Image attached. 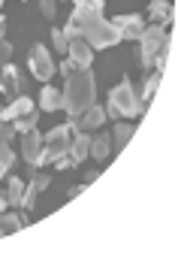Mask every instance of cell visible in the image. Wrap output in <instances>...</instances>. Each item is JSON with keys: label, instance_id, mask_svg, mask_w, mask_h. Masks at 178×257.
<instances>
[{"label": "cell", "instance_id": "1", "mask_svg": "<svg viewBox=\"0 0 178 257\" xmlns=\"http://www.w3.org/2000/svg\"><path fill=\"white\" fill-rule=\"evenodd\" d=\"M70 25L79 31V37L91 46V49H109L115 43H121V31L103 19L100 10H91V7H76L73 16H70Z\"/></svg>", "mask_w": 178, "mask_h": 257}, {"label": "cell", "instance_id": "2", "mask_svg": "<svg viewBox=\"0 0 178 257\" xmlns=\"http://www.w3.org/2000/svg\"><path fill=\"white\" fill-rule=\"evenodd\" d=\"M61 94H64V109L70 115H82L94 103V73L91 70H73L67 76V88Z\"/></svg>", "mask_w": 178, "mask_h": 257}, {"label": "cell", "instance_id": "3", "mask_svg": "<svg viewBox=\"0 0 178 257\" xmlns=\"http://www.w3.org/2000/svg\"><path fill=\"white\" fill-rule=\"evenodd\" d=\"M121 115H124V118H136V115H142V103H139V97H136L130 79H124L121 85H115V88L109 91L106 118H121Z\"/></svg>", "mask_w": 178, "mask_h": 257}, {"label": "cell", "instance_id": "4", "mask_svg": "<svg viewBox=\"0 0 178 257\" xmlns=\"http://www.w3.org/2000/svg\"><path fill=\"white\" fill-rule=\"evenodd\" d=\"M67 152H70V127L61 124V127H55V131H49L43 137V155H40V164L37 167H52Z\"/></svg>", "mask_w": 178, "mask_h": 257}, {"label": "cell", "instance_id": "5", "mask_svg": "<svg viewBox=\"0 0 178 257\" xmlns=\"http://www.w3.org/2000/svg\"><path fill=\"white\" fill-rule=\"evenodd\" d=\"M166 40H169V34H166V28H160V25H151V28L142 31V37H139V58H142V67H151L154 55L163 49Z\"/></svg>", "mask_w": 178, "mask_h": 257}, {"label": "cell", "instance_id": "6", "mask_svg": "<svg viewBox=\"0 0 178 257\" xmlns=\"http://www.w3.org/2000/svg\"><path fill=\"white\" fill-rule=\"evenodd\" d=\"M28 64H31V73H34L40 82H49V79L55 76V61H52L49 49H46V46H40V43H34V46H31Z\"/></svg>", "mask_w": 178, "mask_h": 257}, {"label": "cell", "instance_id": "7", "mask_svg": "<svg viewBox=\"0 0 178 257\" xmlns=\"http://www.w3.org/2000/svg\"><path fill=\"white\" fill-rule=\"evenodd\" d=\"M112 25L121 31V40H139L142 31H145V22L142 16H115Z\"/></svg>", "mask_w": 178, "mask_h": 257}, {"label": "cell", "instance_id": "8", "mask_svg": "<svg viewBox=\"0 0 178 257\" xmlns=\"http://www.w3.org/2000/svg\"><path fill=\"white\" fill-rule=\"evenodd\" d=\"M67 52H70V61L76 64V70H88V67H91V61H94V49H91V46H88L82 37L70 40Z\"/></svg>", "mask_w": 178, "mask_h": 257}, {"label": "cell", "instance_id": "9", "mask_svg": "<svg viewBox=\"0 0 178 257\" xmlns=\"http://www.w3.org/2000/svg\"><path fill=\"white\" fill-rule=\"evenodd\" d=\"M40 155H43V137L37 134V127H34V131L22 134V158L37 167L40 164Z\"/></svg>", "mask_w": 178, "mask_h": 257}, {"label": "cell", "instance_id": "10", "mask_svg": "<svg viewBox=\"0 0 178 257\" xmlns=\"http://www.w3.org/2000/svg\"><path fill=\"white\" fill-rule=\"evenodd\" d=\"M103 121H106V109L103 106H88L82 115H76V127L79 131H94V127H103Z\"/></svg>", "mask_w": 178, "mask_h": 257}, {"label": "cell", "instance_id": "11", "mask_svg": "<svg viewBox=\"0 0 178 257\" xmlns=\"http://www.w3.org/2000/svg\"><path fill=\"white\" fill-rule=\"evenodd\" d=\"M88 152H91V137H88V131H79L76 134V140H70V161L73 164H82L85 158H88Z\"/></svg>", "mask_w": 178, "mask_h": 257}, {"label": "cell", "instance_id": "12", "mask_svg": "<svg viewBox=\"0 0 178 257\" xmlns=\"http://www.w3.org/2000/svg\"><path fill=\"white\" fill-rule=\"evenodd\" d=\"M28 112H34V103H31V97H16L4 112H0V118H10V121H16V118H22V115H28Z\"/></svg>", "mask_w": 178, "mask_h": 257}, {"label": "cell", "instance_id": "13", "mask_svg": "<svg viewBox=\"0 0 178 257\" xmlns=\"http://www.w3.org/2000/svg\"><path fill=\"white\" fill-rule=\"evenodd\" d=\"M160 70H154L148 79H145V88H142V97H139V103H142V112L151 106V100H154V94H157V88H160Z\"/></svg>", "mask_w": 178, "mask_h": 257}, {"label": "cell", "instance_id": "14", "mask_svg": "<svg viewBox=\"0 0 178 257\" xmlns=\"http://www.w3.org/2000/svg\"><path fill=\"white\" fill-rule=\"evenodd\" d=\"M40 109H46V112L64 109V94H61L58 88H43V94H40Z\"/></svg>", "mask_w": 178, "mask_h": 257}, {"label": "cell", "instance_id": "15", "mask_svg": "<svg viewBox=\"0 0 178 257\" xmlns=\"http://www.w3.org/2000/svg\"><path fill=\"white\" fill-rule=\"evenodd\" d=\"M28 221H31V218H28V212H22V215H16V212L4 215V218H0V236H7V233H16V230H22Z\"/></svg>", "mask_w": 178, "mask_h": 257}, {"label": "cell", "instance_id": "16", "mask_svg": "<svg viewBox=\"0 0 178 257\" xmlns=\"http://www.w3.org/2000/svg\"><path fill=\"white\" fill-rule=\"evenodd\" d=\"M88 155H94V158L103 164V161L112 155V140H109L106 134H100V137H91V152H88Z\"/></svg>", "mask_w": 178, "mask_h": 257}, {"label": "cell", "instance_id": "17", "mask_svg": "<svg viewBox=\"0 0 178 257\" xmlns=\"http://www.w3.org/2000/svg\"><path fill=\"white\" fill-rule=\"evenodd\" d=\"M22 194H25V182L13 176L7 185V206H22Z\"/></svg>", "mask_w": 178, "mask_h": 257}, {"label": "cell", "instance_id": "18", "mask_svg": "<svg viewBox=\"0 0 178 257\" xmlns=\"http://www.w3.org/2000/svg\"><path fill=\"white\" fill-rule=\"evenodd\" d=\"M0 70L7 73V76H4V79H7V91L19 97V94H22V76H19V70H16L13 64H7V67H0Z\"/></svg>", "mask_w": 178, "mask_h": 257}, {"label": "cell", "instance_id": "19", "mask_svg": "<svg viewBox=\"0 0 178 257\" xmlns=\"http://www.w3.org/2000/svg\"><path fill=\"white\" fill-rule=\"evenodd\" d=\"M16 164V155L10 152V143H0V179H7V170Z\"/></svg>", "mask_w": 178, "mask_h": 257}, {"label": "cell", "instance_id": "20", "mask_svg": "<svg viewBox=\"0 0 178 257\" xmlns=\"http://www.w3.org/2000/svg\"><path fill=\"white\" fill-rule=\"evenodd\" d=\"M37 121H40V115H37V109H34V112L16 118V131H19V134H28V131H34V127H37Z\"/></svg>", "mask_w": 178, "mask_h": 257}, {"label": "cell", "instance_id": "21", "mask_svg": "<svg viewBox=\"0 0 178 257\" xmlns=\"http://www.w3.org/2000/svg\"><path fill=\"white\" fill-rule=\"evenodd\" d=\"M130 137H133V124H118L115 127V146L112 149H124L130 143Z\"/></svg>", "mask_w": 178, "mask_h": 257}, {"label": "cell", "instance_id": "22", "mask_svg": "<svg viewBox=\"0 0 178 257\" xmlns=\"http://www.w3.org/2000/svg\"><path fill=\"white\" fill-rule=\"evenodd\" d=\"M37 185H25V194H22V209L25 212H34V206H37Z\"/></svg>", "mask_w": 178, "mask_h": 257}, {"label": "cell", "instance_id": "23", "mask_svg": "<svg viewBox=\"0 0 178 257\" xmlns=\"http://www.w3.org/2000/svg\"><path fill=\"white\" fill-rule=\"evenodd\" d=\"M16 134H19V131H16V121H10V118H0V143H10Z\"/></svg>", "mask_w": 178, "mask_h": 257}, {"label": "cell", "instance_id": "24", "mask_svg": "<svg viewBox=\"0 0 178 257\" xmlns=\"http://www.w3.org/2000/svg\"><path fill=\"white\" fill-rule=\"evenodd\" d=\"M52 43H55V52H67L70 40L64 37V31H52Z\"/></svg>", "mask_w": 178, "mask_h": 257}, {"label": "cell", "instance_id": "25", "mask_svg": "<svg viewBox=\"0 0 178 257\" xmlns=\"http://www.w3.org/2000/svg\"><path fill=\"white\" fill-rule=\"evenodd\" d=\"M49 182H52V176H49V173H34V176H31V185H37V191H46V188H49Z\"/></svg>", "mask_w": 178, "mask_h": 257}, {"label": "cell", "instance_id": "26", "mask_svg": "<svg viewBox=\"0 0 178 257\" xmlns=\"http://www.w3.org/2000/svg\"><path fill=\"white\" fill-rule=\"evenodd\" d=\"M10 61H13V46L7 40H0V67H7Z\"/></svg>", "mask_w": 178, "mask_h": 257}, {"label": "cell", "instance_id": "27", "mask_svg": "<svg viewBox=\"0 0 178 257\" xmlns=\"http://www.w3.org/2000/svg\"><path fill=\"white\" fill-rule=\"evenodd\" d=\"M40 7H43V16H46V19H55V16H58V0H43Z\"/></svg>", "mask_w": 178, "mask_h": 257}, {"label": "cell", "instance_id": "28", "mask_svg": "<svg viewBox=\"0 0 178 257\" xmlns=\"http://www.w3.org/2000/svg\"><path fill=\"white\" fill-rule=\"evenodd\" d=\"M73 4H76V7H91V10H100V13H103V4H106V0H73Z\"/></svg>", "mask_w": 178, "mask_h": 257}, {"label": "cell", "instance_id": "29", "mask_svg": "<svg viewBox=\"0 0 178 257\" xmlns=\"http://www.w3.org/2000/svg\"><path fill=\"white\" fill-rule=\"evenodd\" d=\"M73 70H76V64H73L70 58H67V61H61V67H58V73H61V76H70Z\"/></svg>", "mask_w": 178, "mask_h": 257}, {"label": "cell", "instance_id": "30", "mask_svg": "<svg viewBox=\"0 0 178 257\" xmlns=\"http://www.w3.org/2000/svg\"><path fill=\"white\" fill-rule=\"evenodd\" d=\"M79 194H85V188H82V185H79V188H70V191H67V197H70V200H76Z\"/></svg>", "mask_w": 178, "mask_h": 257}, {"label": "cell", "instance_id": "31", "mask_svg": "<svg viewBox=\"0 0 178 257\" xmlns=\"http://www.w3.org/2000/svg\"><path fill=\"white\" fill-rule=\"evenodd\" d=\"M0 91H7V79H4V70H0Z\"/></svg>", "mask_w": 178, "mask_h": 257}, {"label": "cell", "instance_id": "32", "mask_svg": "<svg viewBox=\"0 0 178 257\" xmlns=\"http://www.w3.org/2000/svg\"><path fill=\"white\" fill-rule=\"evenodd\" d=\"M4 34H7V22L0 19V40H4Z\"/></svg>", "mask_w": 178, "mask_h": 257}, {"label": "cell", "instance_id": "33", "mask_svg": "<svg viewBox=\"0 0 178 257\" xmlns=\"http://www.w3.org/2000/svg\"><path fill=\"white\" fill-rule=\"evenodd\" d=\"M4 209H7V197H4V194H0V212H4Z\"/></svg>", "mask_w": 178, "mask_h": 257}, {"label": "cell", "instance_id": "34", "mask_svg": "<svg viewBox=\"0 0 178 257\" xmlns=\"http://www.w3.org/2000/svg\"><path fill=\"white\" fill-rule=\"evenodd\" d=\"M0 7H4V0H0Z\"/></svg>", "mask_w": 178, "mask_h": 257}, {"label": "cell", "instance_id": "35", "mask_svg": "<svg viewBox=\"0 0 178 257\" xmlns=\"http://www.w3.org/2000/svg\"><path fill=\"white\" fill-rule=\"evenodd\" d=\"M0 112H4V106H0Z\"/></svg>", "mask_w": 178, "mask_h": 257}]
</instances>
